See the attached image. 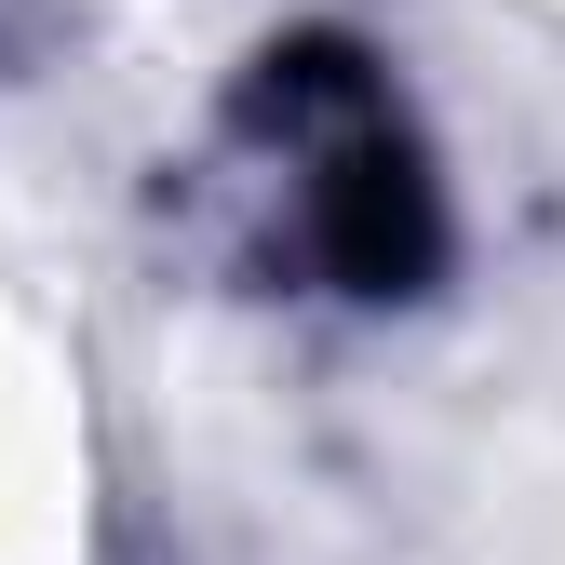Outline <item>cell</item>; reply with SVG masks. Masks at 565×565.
Segmentation results:
<instances>
[{
  "label": "cell",
  "instance_id": "obj_1",
  "mask_svg": "<svg viewBox=\"0 0 565 565\" xmlns=\"http://www.w3.org/2000/svg\"><path fill=\"white\" fill-rule=\"evenodd\" d=\"M297 256L337 282V297H431V269H445V189L431 162H417V135L377 108H350L323 135H297Z\"/></svg>",
  "mask_w": 565,
  "mask_h": 565
}]
</instances>
